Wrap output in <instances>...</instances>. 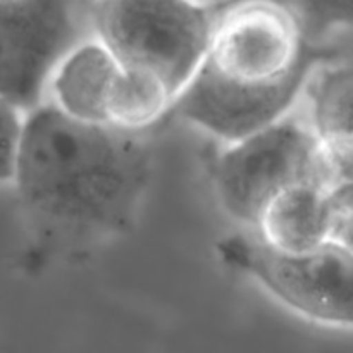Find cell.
<instances>
[{
	"mask_svg": "<svg viewBox=\"0 0 353 353\" xmlns=\"http://www.w3.org/2000/svg\"><path fill=\"white\" fill-rule=\"evenodd\" d=\"M152 168L143 133L81 123L45 102L24 117L9 186L34 243L76 257L133 230Z\"/></svg>",
	"mask_w": 353,
	"mask_h": 353,
	"instance_id": "1",
	"label": "cell"
},
{
	"mask_svg": "<svg viewBox=\"0 0 353 353\" xmlns=\"http://www.w3.org/2000/svg\"><path fill=\"white\" fill-rule=\"evenodd\" d=\"M210 10L195 0H95V38L121 68L162 79L176 100L205 62Z\"/></svg>",
	"mask_w": 353,
	"mask_h": 353,
	"instance_id": "2",
	"label": "cell"
},
{
	"mask_svg": "<svg viewBox=\"0 0 353 353\" xmlns=\"http://www.w3.org/2000/svg\"><path fill=\"white\" fill-rule=\"evenodd\" d=\"M210 174L224 212L254 231L269 203L290 186L321 179L333 188L310 123L292 116L228 145Z\"/></svg>",
	"mask_w": 353,
	"mask_h": 353,
	"instance_id": "3",
	"label": "cell"
},
{
	"mask_svg": "<svg viewBox=\"0 0 353 353\" xmlns=\"http://www.w3.org/2000/svg\"><path fill=\"white\" fill-rule=\"evenodd\" d=\"M95 0H2V102L31 112L48 102L62 62L95 40Z\"/></svg>",
	"mask_w": 353,
	"mask_h": 353,
	"instance_id": "4",
	"label": "cell"
},
{
	"mask_svg": "<svg viewBox=\"0 0 353 353\" xmlns=\"http://www.w3.org/2000/svg\"><path fill=\"white\" fill-rule=\"evenodd\" d=\"M219 252L286 309L326 326L353 327V252L338 241L285 254L259 236H231Z\"/></svg>",
	"mask_w": 353,
	"mask_h": 353,
	"instance_id": "5",
	"label": "cell"
},
{
	"mask_svg": "<svg viewBox=\"0 0 353 353\" xmlns=\"http://www.w3.org/2000/svg\"><path fill=\"white\" fill-rule=\"evenodd\" d=\"M317 52L281 0H238L216 17L203 64L245 85L288 78Z\"/></svg>",
	"mask_w": 353,
	"mask_h": 353,
	"instance_id": "6",
	"label": "cell"
},
{
	"mask_svg": "<svg viewBox=\"0 0 353 353\" xmlns=\"http://www.w3.org/2000/svg\"><path fill=\"white\" fill-rule=\"evenodd\" d=\"M324 61L317 52L293 74L271 85L231 81L202 64L176 97L171 112L226 145L236 143L288 117Z\"/></svg>",
	"mask_w": 353,
	"mask_h": 353,
	"instance_id": "7",
	"label": "cell"
},
{
	"mask_svg": "<svg viewBox=\"0 0 353 353\" xmlns=\"http://www.w3.org/2000/svg\"><path fill=\"white\" fill-rule=\"evenodd\" d=\"M309 123L334 186L353 181V61L323 64L309 86Z\"/></svg>",
	"mask_w": 353,
	"mask_h": 353,
	"instance_id": "8",
	"label": "cell"
},
{
	"mask_svg": "<svg viewBox=\"0 0 353 353\" xmlns=\"http://www.w3.org/2000/svg\"><path fill=\"white\" fill-rule=\"evenodd\" d=\"M334 224L331 186L321 179H305L269 203L255 233L274 250L303 254L333 240Z\"/></svg>",
	"mask_w": 353,
	"mask_h": 353,
	"instance_id": "9",
	"label": "cell"
},
{
	"mask_svg": "<svg viewBox=\"0 0 353 353\" xmlns=\"http://www.w3.org/2000/svg\"><path fill=\"white\" fill-rule=\"evenodd\" d=\"M119 69L112 54L95 38L62 62L50 81L48 102L71 119L107 126V95Z\"/></svg>",
	"mask_w": 353,
	"mask_h": 353,
	"instance_id": "10",
	"label": "cell"
},
{
	"mask_svg": "<svg viewBox=\"0 0 353 353\" xmlns=\"http://www.w3.org/2000/svg\"><path fill=\"white\" fill-rule=\"evenodd\" d=\"M174 97L157 76L121 68L110 85L105 123L123 133L141 134L171 112Z\"/></svg>",
	"mask_w": 353,
	"mask_h": 353,
	"instance_id": "11",
	"label": "cell"
},
{
	"mask_svg": "<svg viewBox=\"0 0 353 353\" xmlns=\"http://www.w3.org/2000/svg\"><path fill=\"white\" fill-rule=\"evenodd\" d=\"M295 12L310 45L336 31H353V0H281Z\"/></svg>",
	"mask_w": 353,
	"mask_h": 353,
	"instance_id": "12",
	"label": "cell"
},
{
	"mask_svg": "<svg viewBox=\"0 0 353 353\" xmlns=\"http://www.w3.org/2000/svg\"><path fill=\"white\" fill-rule=\"evenodd\" d=\"M24 117L26 114L10 103L2 102L0 109V119H2V183L6 186L10 185L16 169L17 157L21 152L24 134Z\"/></svg>",
	"mask_w": 353,
	"mask_h": 353,
	"instance_id": "13",
	"label": "cell"
},
{
	"mask_svg": "<svg viewBox=\"0 0 353 353\" xmlns=\"http://www.w3.org/2000/svg\"><path fill=\"white\" fill-rule=\"evenodd\" d=\"M333 240L353 252V212L338 217L334 224Z\"/></svg>",
	"mask_w": 353,
	"mask_h": 353,
	"instance_id": "14",
	"label": "cell"
},
{
	"mask_svg": "<svg viewBox=\"0 0 353 353\" xmlns=\"http://www.w3.org/2000/svg\"><path fill=\"white\" fill-rule=\"evenodd\" d=\"M195 2L202 3V6L209 7V9H214V7L224 6V3H230L231 0H195Z\"/></svg>",
	"mask_w": 353,
	"mask_h": 353,
	"instance_id": "15",
	"label": "cell"
}]
</instances>
